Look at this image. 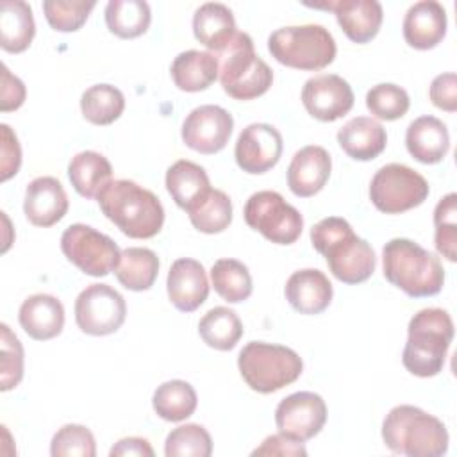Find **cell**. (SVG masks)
Instances as JSON below:
<instances>
[{"label": "cell", "mask_w": 457, "mask_h": 457, "mask_svg": "<svg viewBox=\"0 0 457 457\" xmlns=\"http://www.w3.org/2000/svg\"><path fill=\"white\" fill-rule=\"evenodd\" d=\"M311 243L327 259L330 273L345 284H361L375 271L377 257L371 245L355 236L345 218L320 220L311 228Z\"/></svg>", "instance_id": "6da1fadb"}, {"label": "cell", "mask_w": 457, "mask_h": 457, "mask_svg": "<svg viewBox=\"0 0 457 457\" xmlns=\"http://www.w3.org/2000/svg\"><path fill=\"white\" fill-rule=\"evenodd\" d=\"M96 200L105 218L132 239L154 237L162 228L164 209L161 200L134 180H111Z\"/></svg>", "instance_id": "7a4b0ae2"}, {"label": "cell", "mask_w": 457, "mask_h": 457, "mask_svg": "<svg viewBox=\"0 0 457 457\" xmlns=\"http://www.w3.org/2000/svg\"><path fill=\"white\" fill-rule=\"evenodd\" d=\"M382 268L387 282L412 298L434 296L445 284L439 257L405 237H395L384 245Z\"/></svg>", "instance_id": "3957f363"}, {"label": "cell", "mask_w": 457, "mask_h": 457, "mask_svg": "<svg viewBox=\"0 0 457 457\" xmlns=\"http://www.w3.org/2000/svg\"><path fill=\"white\" fill-rule=\"evenodd\" d=\"M386 446L407 457H441L448 450L445 423L414 405L393 407L382 423Z\"/></svg>", "instance_id": "277c9868"}, {"label": "cell", "mask_w": 457, "mask_h": 457, "mask_svg": "<svg viewBox=\"0 0 457 457\" xmlns=\"http://www.w3.org/2000/svg\"><path fill=\"white\" fill-rule=\"evenodd\" d=\"M453 339V321L445 309L418 311L407 327V343L402 353L405 370L416 377H436L446 361Z\"/></svg>", "instance_id": "5b68a950"}, {"label": "cell", "mask_w": 457, "mask_h": 457, "mask_svg": "<svg viewBox=\"0 0 457 457\" xmlns=\"http://www.w3.org/2000/svg\"><path fill=\"white\" fill-rule=\"evenodd\" d=\"M237 368L250 389L270 395L293 384L302 375L303 362L287 346L250 341L237 355Z\"/></svg>", "instance_id": "8992f818"}, {"label": "cell", "mask_w": 457, "mask_h": 457, "mask_svg": "<svg viewBox=\"0 0 457 457\" xmlns=\"http://www.w3.org/2000/svg\"><path fill=\"white\" fill-rule=\"evenodd\" d=\"M271 57L295 70L318 71L336 59V41L328 29L316 23L282 27L270 34Z\"/></svg>", "instance_id": "52a82bcc"}, {"label": "cell", "mask_w": 457, "mask_h": 457, "mask_svg": "<svg viewBox=\"0 0 457 457\" xmlns=\"http://www.w3.org/2000/svg\"><path fill=\"white\" fill-rule=\"evenodd\" d=\"M218 59L221 87L234 100H253L271 87L273 71L255 54L253 41L246 32L237 30Z\"/></svg>", "instance_id": "ba28073f"}, {"label": "cell", "mask_w": 457, "mask_h": 457, "mask_svg": "<svg viewBox=\"0 0 457 457\" xmlns=\"http://www.w3.org/2000/svg\"><path fill=\"white\" fill-rule=\"evenodd\" d=\"M250 228L261 232L275 245H293L303 228V218L296 207L287 204L277 191L253 193L243 211Z\"/></svg>", "instance_id": "9c48e42d"}, {"label": "cell", "mask_w": 457, "mask_h": 457, "mask_svg": "<svg viewBox=\"0 0 457 457\" xmlns=\"http://www.w3.org/2000/svg\"><path fill=\"white\" fill-rule=\"evenodd\" d=\"M428 196V182L416 170L391 162L377 170L370 184L371 204L386 214H400L421 205Z\"/></svg>", "instance_id": "30bf717a"}, {"label": "cell", "mask_w": 457, "mask_h": 457, "mask_svg": "<svg viewBox=\"0 0 457 457\" xmlns=\"http://www.w3.org/2000/svg\"><path fill=\"white\" fill-rule=\"evenodd\" d=\"M61 250L70 262L89 277L109 275L121 257L120 246L109 236L84 223H73L62 232Z\"/></svg>", "instance_id": "8fae6325"}, {"label": "cell", "mask_w": 457, "mask_h": 457, "mask_svg": "<svg viewBox=\"0 0 457 457\" xmlns=\"http://www.w3.org/2000/svg\"><path fill=\"white\" fill-rule=\"evenodd\" d=\"M127 316L125 298L109 284H89L75 300L77 327L89 336L116 332Z\"/></svg>", "instance_id": "7c38bea8"}, {"label": "cell", "mask_w": 457, "mask_h": 457, "mask_svg": "<svg viewBox=\"0 0 457 457\" xmlns=\"http://www.w3.org/2000/svg\"><path fill=\"white\" fill-rule=\"evenodd\" d=\"M234 118L220 105H200L193 109L182 123V141L191 150L212 155L223 150L230 139Z\"/></svg>", "instance_id": "4fadbf2b"}, {"label": "cell", "mask_w": 457, "mask_h": 457, "mask_svg": "<svg viewBox=\"0 0 457 457\" xmlns=\"http://www.w3.org/2000/svg\"><path fill=\"white\" fill-rule=\"evenodd\" d=\"M327 421L325 400L312 391H298L284 400L275 409V423L280 434L307 441L320 434Z\"/></svg>", "instance_id": "5bb4252c"}, {"label": "cell", "mask_w": 457, "mask_h": 457, "mask_svg": "<svg viewBox=\"0 0 457 457\" xmlns=\"http://www.w3.org/2000/svg\"><path fill=\"white\" fill-rule=\"evenodd\" d=\"M282 150V136L273 125L250 123L237 136L234 157L243 171L261 175L270 171L280 161Z\"/></svg>", "instance_id": "9a60e30c"}, {"label": "cell", "mask_w": 457, "mask_h": 457, "mask_svg": "<svg viewBox=\"0 0 457 457\" xmlns=\"http://www.w3.org/2000/svg\"><path fill=\"white\" fill-rule=\"evenodd\" d=\"M352 86L336 73L318 75L305 80L302 104L305 111L320 121H336L353 107Z\"/></svg>", "instance_id": "2e32d148"}, {"label": "cell", "mask_w": 457, "mask_h": 457, "mask_svg": "<svg viewBox=\"0 0 457 457\" xmlns=\"http://www.w3.org/2000/svg\"><path fill=\"white\" fill-rule=\"evenodd\" d=\"M305 5L332 11L346 37L359 45L371 41L378 34L384 20L382 5L377 0H334Z\"/></svg>", "instance_id": "e0dca14e"}, {"label": "cell", "mask_w": 457, "mask_h": 457, "mask_svg": "<svg viewBox=\"0 0 457 457\" xmlns=\"http://www.w3.org/2000/svg\"><path fill=\"white\" fill-rule=\"evenodd\" d=\"M170 302L182 312L196 311L209 296V280L204 266L189 257L177 259L166 278Z\"/></svg>", "instance_id": "ac0fdd59"}, {"label": "cell", "mask_w": 457, "mask_h": 457, "mask_svg": "<svg viewBox=\"0 0 457 457\" xmlns=\"http://www.w3.org/2000/svg\"><path fill=\"white\" fill-rule=\"evenodd\" d=\"M332 171V159L323 146L300 148L287 168V186L300 198L314 196L323 189Z\"/></svg>", "instance_id": "d6986e66"}, {"label": "cell", "mask_w": 457, "mask_h": 457, "mask_svg": "<svg viewBox=\"0 0 457 457\" xmlns=\"http://www.w3.org/2000/svg\"><path fill=\"white\" fill-rule=\"evenodd\" d=\"M70 202L55 177H37L25 189L23 212L36 227H52L64 218Z\"/></svg>", "instance_id": "ffe728a7"}, {"label": "cell", "mask_w": 457, "mask_h": 457, "mask_svg": "<svg viewBox=\"0 0 457 457\" xmlns=\"http://www.w3.org/2000/svg\"><path fill=\"white\" fill-rule=\"evenodd\" d=\"M446 25L445 7L436 0H421L405 12L402 23L403 39L416 50H430L443 41Z\"/></svg>", "instance_id": "44dd1931"}, {"label": "cell", "mask_w": 457, "mask_h": 457, "mask_svg": "<svg viewBox=\"0 0 457 457\" xmlns=\"http://www.w3.org/2000/svg\"><path fill=\"white\" fill-rule=\"evenodd\" d=\"M286 300L300 314H320L332 302V284L328 277L314 268L295 271L284 287Z\"/></svg>", "instance_id": "7402d4cb"}, {"label": "cell", "mask_w": 457, "mask_h": 457, "mask_svg": "<svg viewBox=\"0 0 457 457\" xmlns=\"http://www.w3.org/2000/svg\"><path fill=\"white\" fill-rule=\"evenodd\" d=\"M18 320L32 339L46 341L61 334L64 327V307L55 296L37 293L23 300Z\"/></svg>", "instance_id": "603a6c76"}, {"label": "cell", "mask_w": 457, "mask_h": 457, "mask_svg": "<svg viewBox=\"0 0 457 457\" xmlns=\"http://www.w3.org/2000/svg\"><path fill=\"white\" fill-rule=\"evenodd\" d=\"M405 146L416 161L423 164H436L448 154V129L436 116H420L407 127Z\"/></svg>", "instance_id": "cb8c5ba5"}, {"label": "cell", "mask_w": 457, "mask_h": 457, "mask_svg": "<svg viewBox=\"0 0 457 457\" xmlns=\"http://www.w3.org/2000/svg\"><path fill=\"white\" fill-rule=\"evenodd\" d=\"M337 143L348 157L355 161H371L384 152L387 134L377 120L357 116L339 129Z\"/></svg>", "instance_id": "d4e9b609"}, {"label": "cell", "mask_w": 457, "mask_h": 457, "mask_svg": "<svg viewBox=\"0 0 457 457\" xmlns=\"http://www.w3.org/2000/svg\"><path fill=\"white\" fill-rule=\"evenodd\" d=\"M193 34L212 54H221L237 34L232 11L220 2L202 4L193 14Z\"/></svg>", "instance_id": "484cf974"}, {"label": "cell", "mask_w": 457, "mask_h": 457, "mask_svg": "<svg viewBox=\"0 0 457 457\" xmlns=\"http://www.w3.org/2000/svg\"><path fill=\"white\" fill-rule=\"evenodd\" d=\"M166 189L175 204L189 212L209 195L212 187L205 170L200 164L180 159L166 171Z\"/></svg>", "instance_id": "4316f807"}, {"label": "cell", "mask_w": 457, "mask_h": 457, "mask_svg": "<svg viewBox=\"0 0 457 457\" xmlns=\"http://www.w3.org/2000/svg\"><path fill=\"white\" fill-rule=\"evenodd\" d=\"M170 73L180 91H204L218 79L220 59L212 52L186 50L173 59Z\"/></svg>", "instance_id": "83f0119b"}, {"label": "cell", "mask_w": 457, "mask_h": 457, "mask_svg": "<svg viewBox=\"0 0 457 457\" xmlns=\"http://www.w3.org/2000/svg\"><path fill=\"white\" fill-rule=\"evenodd\" d=\"M36 34L32 9L23 0H4L0 4V45L9 54L25 52Z\"/></svg>", "instance_id": "f1b7e54d"}, {"label": "cell", "mask_w": 457, "mask_h": 457, "mask_svg": "<svg viewBox=\"0 0 457 457\" xmlns=\"http://www.w3.org/2000/svg\"><path fill=\"white\" fill-rule=\"evenodd\" d=\"M68 177L80 196L96 198L112 180V166L102 154L86 150L71 157Z\"/></svg>", "instance_id": "f546056e"}, {"label": "cell", "mask_w": 457, "mask_h": 457, "mask_svg": "<svg viewBox=\"0 0 457 457\" xmlns=\"http://www.w3.org/2000/svg\"><path fill=\"white\" fill-rule=\"evenodd\" d=\"M159 273V257L154 250L129 246L121 250L120 262L114 270L118 282L130 291H146L154 286Z\"/></svg>", "instance_id": "4dcf8cb0"}, {"label": "cell", "mask_w": 457, "mask_h": 457, "mask_svg": "<svg viewBox=\"0 0 457 457\" xmlns=\"http://www.w3.org/2000/svg\"><path fill=\"white\" fill-rule=\"evenodd\" d=\"M198 334L207 346L227 352L239 343L243 336V323L232 309L218 305L202 316Z\"/></svg>", "instance_id": "1f68e13d"}, {"label": "cell", "mask_w": 457, "mask_h": 457, "mask_svg": "<svg viewBox=\"0 0 457 457\" xmlns=\"http://www.w3.org/2000/svg\"><path fill=\"white\" fill-rule=\"evenodd\" d=\"M150 21L152 12L145 0H111L105 5L107 29L121 39H132L145 34Z\"/></svg>", "instance_id": "d6a6232c"}, {"label": "cell", "mask_w": 457, "mask_h": 457, "mask_svg": "<svg viewBox=\"0 0 457 457\" xmlns=\"http://www.w3.org/2000/svg\"><path fill=\"white\" fill-rule=\"evenodd\" d=\"M198 398L193 386L186 380L162 382L152 398L154 411L166 421H182L189 418L196 409Z\"/></svg>", "instance_id": "836d02e7"}, {"label": "cell", "mask_w": 457, "mask_h": 457, "mask_svg": "<svg viewBox=\"0 0 457 457\" xmlns=\"http://www.w3.org/2000/svg\"><path fill=\"white\" fill-rule=\"evenodd\" d=\"M125 109L123 93L111 84H95L80 96L82 116L93 125H111Z\"/></svg>", "instance_id": "e575fe53"}, {"label": "cell", "mask_w": 457, "mask_h": 457, "mask_svg": "<svg viewBox=\"0 0 457 457\" xmlns=\"http://www.w3.org/2000/svg\"><path fill=\"white\" fill-rule=\"evenodd\" d=\"M214 291L228 303H239L252 295V275L237 259H218L211 268Z\"/></svg>", "instance_id": "d590c367"}, {"label": "cell", "mask_w": 457, "mask_h": 457, "mask_svg": "<svg viewBox=\"0 0 457 457\" xmlns=\"http://www.w3.org/2000/svg\"><path fill=\"white\" fill-rule=\"evenodd\" d=\"M191 225L204 234H220L232 221V202L221 189H211L209 195L189 212Z\"/></svg>", "instance_id": "8d00e7d4"}, {"label": "cell", "mask_w": 457, "mask_h": 457, "mask_svg": "<svg viewBox=\"0 0 457 457\" xmlns=\"http://www.w3.org/2000/svg\"><path fill=\"white\" fill-rule=\"evenodd\" d=\"M166 457H209L212 439L198 423H186L173 428L164 443Z\"/></svg>", "instance_id": "74e56055"}, {"label": "cell", "mask_w": 457, "mask_h": 457, "mask_svg": "<svg viewBox=\"0 0 457 457\" xmlns=\"http://www.w3.org/2000/svg\"><path fill=\"white\" fill-rule=\"evenodd\" d=\"M457 195L448 193L443 196L434 209V227H436V248L450 262L457 259Z\"/></svg>", "instance_id": "f35d334b"}, {"label": "cell", "mask_w": 457, "mask_h": 457, "mask_svg": "<svg viewBox=\"0 0 457 457\" xmlns=\"http://www.w3.org/2000/svg\"><path fill=\"white\" fill-rule=\"evenodd\" d=\"M411 100L403 87L396 84H377L366 93V107L368 111L380 120L393 121L402 118L409 111Z\"/></svg>", "instance_id": "ab89813d"}, {"label": "cell", "mask_w": 457, "mask_h": 457, "mask_svg": "<svg viewBox=\"0 0 457 457\" xmlns=\"http://www.w3.org/2000/svg\"><path fill=\"white\" fill-rule=\"evenodd\" d=\"M96 2L89 0H46L43 2V11L48 25L59 32L79 30Z\"/></svg>", "instance_id": "60d3db41"}, {"label": "cell", "mask_w": 457, "mask_h": 457, "mask_svg": "<svg viewBox=\"0 0 457 457\" xmlns=\"http://www.w3.org/2000/svg\"><path fill=\"white\" fill-rule=\"evenodd\" d=\"M50 453L52 457H95V437L87 427L68 423L54 434Z\"/></svg>", "instance_id": "b9f144b4"}, {"label": "cell", "mask_w": 457, "mask_h": 457, "mask_svg": "<svg viewBox=\"0 0 457 457\" xmlns=\"http://www.w3.org/2000/svg\"><path fill=\"white\" fill-rule=\"evenodd\" d=\"M0 328V389L9 391L23 378V346L5 323Z\"/></svg>", "instance_id": "7bdbcfd3"}, {"label": "cell", "mask_w": 457, "mask_h": 457, "mask_svg": "<svg viewBox=\"0 0 457 457\" xmlns=\"http://www.w3.org/2000/svg\"><path fill=\"white\" fill-rule=\"evenodd\" d=\"M430 100L436 107L455 112L457 111V77L455 73H441L430 84Z\"/></svg>", "instance_id": "ee69618b"}, {"label": "cell", "mask_w": 457, "mask_h": 457, "mask_svg": "<svg viewBox=\"0 0 457 457\" xmlns=\"http://www.w3.org/2000/svg\"><path fill=\"white\" fill-rule=\"evenodd\" d=\"M2 152H0V168H2V180H9L12 175L18 173L21 164V148L18 143L16 134L11 130L9 125L2 123Z\"/></svg>", "instance_id": "f6af8a7d"}, {"label": "cell", "mask_w": 457, "mask_h": 457, "mask_svg": "<svg viewBox=\"0 0 457 457\" xmlns=\"http://www.w3.org/2000/svg\"><path fill=\"white\" fill-rule=\"evenodd\" d=\"M252 455H293V457H305L307 450L303 446V441L287 437L284 434H273L268 436L259 448L252 452Z\"/></svg>", "instance_id": "bcb514c9"}, {"label": "cell", "mask_w": 457, "mask_h": 457, "mask_svg": "<svg viewBox=\"0 0 457 457\" xmlns=\"http://www.w3.org/2000/svg\"><path fill=\"white\" fill-rule=\"evenodd\" d=\"M27 89L23 82L9 71V68L4 64L2 66V100H0V111L9 112L16 111L21 107L25 102Z\"/></svg>", "instance_id": "7dc6e473"}, {"label": "cell", "mask_w": 457, "mask_h": 457, "mask_svg": "<svg viewBox=\"0 0 457 457\" xmlns=\"http://www.w3.org/2000/svg\"><path fill=\"white\" fill-rule=\"evenodd\" d=\"M111 457H127V455H137V457H154V448L150 443L143 437H123L120 439L109 452Z\"/></svg>", "instance_id": "c3c4849f"}]
</instances>
